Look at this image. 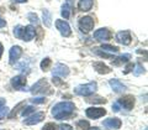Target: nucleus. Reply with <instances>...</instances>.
I'll list each match as a JSON object with an SVG mask.
<instances>
[{
	"label": "nucleus",
	"mask_w": 148,
	"mask_h": 130,
	"mask_svg": "<svg viewBox=\"0 0 148 130\" xmlns=\"http://www.w3.org/2000/svg\"><path fill=\"white\" fill-rule=\"evenodd\" d=\"M74 109H75V105L72 102H61L52 108V115L58 120L67 119L73 115Z\"/></svg>",
	"instance_id": "1"
},
{
	"label": "nucleus",
	"mask_w": 148,
	"mask_h": 130,
	"mask_svg": "<svg viewBox=\"0 0 148 130\" xmlns=\"http://www.w3.org/2000/svg\"><path fill=\"white\" fill-rule=\"evenodd\" d=\"M14 36L16 39H21L22 41H26L29 42L32 39L35 37V27L34 26H21V25H17L15 26L14 29Z\"/></svg>",
	"instance_id": "2"
},
{
	"label": "nucleus",
	"mask_w": 148,
	"mask_h": 130,
	"mask_svg": "<svg viewBox=\"0 0 148 130\" xmlns=\"http://www.w3.org/2000/svg\"><path fill=\"white\" fill-rule=\"evenodd\" d=\"M31 93L34 94H52V91H51V87L48 84V82L46 80H40L37 81L34 86H32L30 89Z\"/></svg>",
	"instance_id": "3"
},
{
	"label": "nucleus",
	"mask_w": 148,
	"mask_h": 130,
	"mask_svg": "<svg viewBox=\"0 0 148 130\" xmlns=\"http://www.w3.org/2000/svg\"><path fill=\"white\" fill-rule=\"evenodd\" d=\"M96 88H98V84H96V82H90V83H86V84H80L75 87V94L78 95H83V97H89L91 94H94Z\"/></svg>",
	"instance_id": "4"
},
{
	"label": "nucleus",
	"mask_w": 148,
	"mask_h": 130,
	"mask_svg": "<svg viewBox=\"0 0 148 130\" xmlns=\"http://www.w3.org/2000/svg\"><path fill=\"white\" fill-rule=\"evenodd\" d=\"M78 24H79V29L83 32H89L94 29V20H92V17H90V16L82 17Z\"/></svg>",
	"instance_id": "5"
},
{
	"label": "nucleus",
	"mask_w": 148,
	"mask_h": 130,
	"mask_svg": "<svg viewBox=\"0 0 148 130\" xmlns=\"http://www.w3.org/2000/svg\"><path fill=\"white\" fill-rule=\"evenodd\" d=\"M56 27H57V30L61 32V35L64 36V37H69L72 34V30H71V26L67 21L64 20H57L56 21Z\"/></svg>",
	"instance_id": "6"
},
{
	"label": "nucleus",
	"mask_w": 148,
	"mask_h": 130,
	"mask_svg": "<svg viewBox=\"0 0 148 130\" xmlns=\"http://www.w3.org/2000/svg\"><path fill=\"white\" fill-rule=\"evenodd\" d=\"M85 114H86V117L90 118V119H98V118L104 117L106 114V110L104 108H95V106H91V108H88L85 110Z\"/></svg>",
	"instance_id": "7"
},
{
	"label": "nucleus",
	"mask_w": 148,
	"mask_h": 130,
	"mask_svg": "<svg viewBox=\"0 0 148 130\" xmlns=\"http://www.w3.org/2000/svg\"><path fill=\"white\" fill-rule=\"evenodd\" d=\"M11 86L16 91H29L26 89V77L25 76H16L11 80Z\"/></svg>",
	"instance_id": "8"
},
{
	"label": "nucleus",
	"mask_w": 148,
	"mask_h": 130,
	"mask_svg": "<svg viewBox=\"0 0 148 130\" xmlns=\"http://www.w3.org/2000/svg\"><path fill=\"white\" fill-rule=\"evenodd\" d=\"M116 41L119 44H121L123 46H128L132 41V37L130 31H120L116 34Z\"/></svg>",
	"instance_id": "9"
},
{
	"label": "nucleus",
	"mask_w": 148,
	"mask_h": 130,
	"mask_svg": "<svg viewBox=\"0 0 148 130\" xmlns=\"http://www.w3.org/2000/svg\"><path fill=\"white\" fill-rule=\"evenodd\" d=\"M117 103L123 106L126 110H131L133 108V105H135V97L133 95H123L122 98H120Z\"/></svg>",
	"instance_id": "10"
},
{
	"label": "nucleus",
	"mask_w": 148,
	"mask_h": 130,
	"mask_svg": "<svg viewBox=\"0 0 148 130\" xmlns=\"http://www.w3.org/2000/svg\"><path fill=\"white\" fill-rule=\"evenodd\" d=\"M43 119H45V113H42V111H38V113L29 115L27 119H25V124L26 125H36V124H38V123L42 122Z\"/></svg>",
	"instance_id": "11"
},
{
	"label": "nucleus",
	"mask_w": 148,
	"mask_h": 130,
	"mask_svg": "<svg viewBox=\"0 0 148 130\" xmlns=\"http://www.w3.org/2000/svg\"><path fill=\"white\" fill-rule=\"evenodd\" d=\"M22 55V48L20 47V46H12L10 52H9V62H10L11 64H14L18 58L21 57Z\"/></svg>",
	"instance_id": "12"
},
{
	"label": "nucleus",
	"mask_w": 148,
	"mask_h": 130,
	"mask_svg": "<svg viewBox=\"0 0 148 130\" xmlns=\"http://www.w3.org/2000/svg\"><path fill=\"white\" fill-rule=\"evenodd\" d=\"M103 125L105 128H108V129H111V130H117L121 128V120H120L119 118H109V119H106L103 122Z\"/></svg>",
	"instance_id": "13"
},
{
	"label": "nucleus",
	"mask_w": 148,
	"mask_h": 130,
	"mask_svg": "<svg viewBox=\"0 0 148 130\" xmlns=\"http://www.w3.org/2000/svg\"><path fill=\"white\" fill-rule=\"evenodd\" d=\"M94 39H96L98 41H108L111 39V32L110 30L103 27V29H99L94 32Z\"/></svg>",
	"instance_id": "14"
},
{
	"label": "nucleus",
	"mask_w": 148,
	"mask_h": 130,
	"mask_svg": "<svg viewBox=\"0 0 148 130\" xmlns=\"http://www.w3.org/2000/svg\"><path fill=\"white\" fill-rule=\"evenodd\" d=\"M69 74V68L63 63H57L53 68V76L59 77H67Z\"/></svg>",
	"instance_id": "15"
},
{
	"label": "nucleus",
	"mask_w": 148,
	"mask_h": 130,
	"mask_svg": "<svg viewBox=\"0 0 148 130\" xmlns=\"http://www.w3.org/2000/svg\"><path fill=\"white\" fill-rule=\"evenodd\" d=\"M109 84L115 93H122L123 91H126V86H125L121 81L116 80V78H115V80H110Z\"/></svg>",
	"instance_id": "16"
},
{
	"label": "nucleus",
	"mask_w": 148,
	"mask_h": 130,
	"mask_svg": "<svg viewBox=\"0 0 148 130\" xmlns=\"http://www.w3.org/2000/svg\"><path fill=\"white\" fill-rule=\"evenodd\" d=\"M92 67H94L95 71L98 73H100V74H108V73L111 72L110 67H108L103 62H94V63H92Z\"/></svg>",
	"instance_id": "17"
},
{
	"label": "nucleus",
	"mask_w": 148,
	"mask_h": 130,
	"mask_svg": "<svg viewBox=\"0 0 148 130\" xmlns=\"http://www.w3.org/2000/svg\"><path fill=\"white\" fill-rule=\"evenodd\" d=\"M92 4H94V0H79L78 9H79L80 11H89V10H91Z\"/></svg>",
	"instance_id": "18"
},
{
	"label": "nucleus",
	"mask_w": 148,
	"mask_h": 130,
	"mask_svg": "<svg viewBox=\"0 0 148 130\" xmlns=\"http://www.w3.org/2000/svg\"><path fill=\"white\" fill-rule=\"evenodd\" d=\"M130 58H131V55H128V53L122 55V56H120V57H117V58H114L112 64H114V66H121L122 63L128 62Z\"/></svg>",
	"instance_id": "19"
},
{
	"label": "nucleus",
	"mask_w": 148,
	"mask_h": 130,
	"mask_svg": "<svg viewBox=\"0 0 148 130\" xmlns=\"http://www.w3.org/2000/svg\"><path fill=\"white\" fill-rule=\"evenodd\" d=\"M42 16H43V24H45V26H47V27H49L51 26V24H52V15H51V12L47 10V9H45L43 10V12H42Z\"/></svg>",
	"instance_id": "20"
},
{
	"label": "nucleus",
	"mask_w": 148,
	"mask_h": 130,
	"mask_svg": "<svg viewBox=\"0 0 148 130\" xmlns=\"http://www.w3.org/2000/svg\"><path fill=\"white\" fill-rule=\"evenodd\" d=\"M69 15H71V4H69V1H67L62 6V16L64 19H68Z\"/></svg>",
	"instance_id": "21"
},
{
	"label": "nucleus",
	"mask_w": 148,
	"mask_h": 130,
	"mask_svg": "<svg viewBox=\"0 0 148 130\" xmlns=\"http://www.w3.org/2000/svg\"><path fill=\"white\" fill-rule=\"evenodd\" d=\"M88 103H94V104H103V103H106V99L105 98H101V97H94V98H88L86 99Z\"/></svg>",
	"instance_id": "22"
},
{
	"label": "nucleus",
	"mask_w": 148,
	"mask_h": 130,
	"mask_svg": "<svg viewBox=\"0 0 148 130\" xmlns=\"http://www.w3.org/2000/svg\"><path fill=\"white\" fill-rule=\"evenodd\" d=\"M51 63H52L51 58L46 57L45 59H42V62H41V69H42V71H47V69L51 67Z\"/></svg>",
	"instance_id": "23"
},
{
	"label": "nucleus",
	"mask_w": 148,
	"mask_h": 130,
	"mask_svg": "<svg viewBox=\"0 0 148 130\" xmlns=\"http://www.w3.org/2000/svg\"><path fill=\"white\" fill-rule=\"evenodd\" d=\"M27 19H29L32 24L38 25V17H37V15L35 12H29V14H27Z\"/></svg>",
	"instance_id": "24"
},
{
	"label": "nucleus",
	"mask_w": 148,
	"mask_h": 130,
	"mask_svg": "<svg viewBox=\"0 0 148 130\" xmlns=\"http://www.w3.org/2000/svg\"><path fill=\"white\" fill-rule=\"evenodd\" d=\"M77 127L79 128V129H89L90 128V125H89V122H86V120H79V122L77 123Z\"/></svg>",
	"instance_id": "25"
},
{
	"label": "nucleus",
	"mask_w": 148,
	"mask_h": 130,
	"mask_svg": "<svg viewBox=\"0 0 148 130\" xmlns=\"http://www.w3.org/2000/svg\"><path fill=\"white\" fill-rule=\"evenodd\" d=\"M101 48L109 51V52H119V47H116V46H112V45H103V46H101Z\"/></svg>",
	"instance_id": "26"
},
{
	"label": "nucleus",
	"mask_w": 148,
	"mask_h": 130,
	"mask_svg": "<svg viewBox=\"0 0 148 130\" xmlns=\"http://www.w3.org/2000/svg\"><path fill=\"white\" fill-rule=\"evenodd\" d=\"M135 68H136V69H133V74H135V76H140V74L145 73V68L142 67V64H141V63L136 64Z\"/></svg>",
	"instance_id": "27"
},
{
	"label": "nucleus",
	"mask_w": 148,
	"mask_h": 130,
	"mask_svg": "<svg viewBox=\"0 0 148 130\" xmlns=\"http://www.w3.org/2000/svg\"><path fill=\"white\" fill-rule=\"evenodd\" d=\"M32 113H35V108L34 106H26V109L24 108V110H22V115L24 117H29L30 114H32Z\"/></svg>",
	"instance_id": "28"
},
{
	"label": "nucleus",
	"mask_w": 148,
	"mask_h": 130,
	"mask_svg": "<svg viewBox=\"0 0 148 130\" xmlns=\"http://www.w3.org/2000/svg\"><path fill=\"white\" fill-rule=\"evenodd\" d=\"M95 53L99 55L100 57H104V58H109V59H114V57L111 55H108L106 52H103V51H100L99 48H95Z\"/></svg>",
	"instance_id": "29"
},
{
	"label": "nucleus",
	"mask_w": 148,
	"mask_h": 130,
	"mask_svg": "<svg viewBox=\"0 0 148 130\" xmlns=\"http://www.w3.org/2000/svg\"><path fill=\"white\" fill-rule=\"evenodd\" d=\"M46 99L45 97H38V98H32L31 99V103H34V104H43L46 103Z\"/></svg>",
	"instance_id": "30"
},
{
	"label": "nucleus",
	"mask_w": 148,
	"mask_h": 130,
	"mask_svg": "<svg viewBox=\"0 0 148 130\" xmlns=\"http://www.w3.org/2000/svg\"><path fill=\"white\" fill-rule=\"evenodd\" d=\"M22 105H24V102H21V103H18V104L15 106V108L12 109V111H11V113L9 114V118H14V117H15V115H16V113H17V110L20 109Z\"/></svg>",
	"instance_id": "31"
},
{
	"label": "nucleus",
	"mask_w": 148,
	"mask_h": 130,
	"mask_svg": "<svg viewBox=\"0 0 148 130\" xmlns=\"http://www.w3.org/2000/svg\"><path fill=\"white\" fill-rule=\"evenodd\" d=\"M8 113H9V108H6L5 105L1 106V108H0V120L5 118L6 115H8Z\"/></svg>",
	"instance_id": "32"
},
{
	"label": "nucleus",
	"mask_w": 148,
	"mask_h": 130,
	"mask_svg": "<svg viewBox=\"0 0 148 130\" xmlns=\"http://www.w3.org/2000/svg\"><path fill=\"white\" fill-rule=\"evenodd\" d=\"M58 129V127L56 124H53V123H48V124H46L45 127L42 128V130H57Z\"/></svg>",
	"instance_id": "33"
},
{
	"label": "nucleus",
	"mask_w": 148,
	"mask_h": 130,
	"mask_svg": "<svg viewBox=\"0 0 148 130\" xmlns=\"http://www.w3.org/2000/svg\"><path fill=\"white\" fill-rule=\"evenodd\" d=\"M133 69H135V64H133V63H128V64H127V67L125 68L123 73H125V74H127V73H130V72H132Z\"/></svg>",
	"instance_id": "34"
},
{
	"label": "nucleus",
	"mask_w": 148,
	"mask_h": 130,
	"mask_svg": "<svg viewBox=\"0 0 148 130\" xmlns=\"http://www.w3.org/2000/svg\"><path fill=\"white\" fill-rule=\"evenodd\" d=\"M57 130H73V128L71 127V125H68V124H61Z\"/></svg>",
	"instance_id": "35"
},
{
	"label": "nucleus",
	"mask_w": 148,
	"mask_h": 130,
	"mask_svg": "<svg viewBox=\"0 0 148 130\" xmlns=\"http://www.w3.org/2000/svg\"><path fill=\"white\" fill-rule=\"evenodd\" d=\"M53 83H54L56 86H62V84H63V83H62V81L59 80L58 77H53Z\"/></svg>",
	"instance_id": "36"
},
{
	"label": "nucleus",
	"mask_w": 148,
	"mask_h": 130,
	"mask_svg": "<svg viewBox=\"0 0 148 130\" xmlns=\"http://www.w3.org/2000/svg\"><path fill=\"white\" fill-rule=\"evenodd\" d=\"M112 110H114V111H120V104H119V103H115V104L112 105Z\"/></svg>",
	"instance_id": "37"
},
{
	"label": "nucleus",
	"mask_w": 148,
	"mask_h": 130,
	"mask_svg": "<svg viewBox=\"0 0 148 130\" xmlns=\"http://www.w3.org/2000/svg\"><path fill=\"white\" fill-rule=\"evenodd\" d=\"M5 25H6L5 20H4V19H1V17H0V27H4Z\"/></svg>",
	"instance_id": "38"
},
{
	"label": "nucleus",
	"mask_w": 148,
	"mask_h": 130,
	"mask_svg": "<svg viewBox=\"0 0 148 130\" xmlns=\"http://www.w3.org/2000/svg\"><path fill=\"white\" fill-rule=\"evenodd\" d=\"M5 103H6V100H5V99H4V98H0V108L5 105Z\"/></svg>",
	"instance_id": "39"
},
{
	"label": "nucleus",
	"mask_w": 148,
	"mask_h": 130,
	"mask_svg": "<svg viewBox=\"0 0 148 130\" xmlns=\"http://www.w3.org/2000/svg\"><path fill=\"white\" fill-rule=\"evenodd\" d=\"M3 52H4V47H3V44L0 42V58H1V56H3Z\"/></svg>",
	"instance_id": "40"
},
{
	"label": "nucleus",
	"mask_w": 148,
	"mask_h": 130,
	"mask_svg": "<svg viewBox=\"0 0 148 130\" xmlns=\"http://www.w3.org/2000/svg\"><path fill=\"white\" fill-rule=\"evenodd\" d=\"M14 3H26L27 0H12Z\"/></svg>",
	"instance_id": "41"
},
{
	"label": "nucleus",
	"mask_w": 148,
	"mask_h": 130,
	"mask_svg": "<svg viewBox=\"0 0 148 130\" xmlns=\"http://www.w3.org/2000/svg\"><path fill=\"white\" fill-rule=\"evenodd\" d=\"M88 130H101V129H99V128H96V127H94V128H89Z\"/></svg>",
	"instance_id": "42"
}]
</instances>
